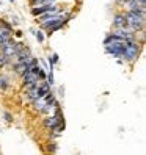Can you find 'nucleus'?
Wrapping results in <instances>:
<instances>
[{
  "label": "nucleus",
  "mask_w": 146,
  "mask_h": 155,
  "mask_svg": "<svg viewBox=\"0 0 146 155\" xmlns=\"http://www.w3.org/2000/svg\"><path fill=\"white\" fill-rule=\"evenodd\" d=\"M124 45H126V49H124L123 58L127 60V61H131V63L138 60L141 49H140V44L137 42V39H126L124 41Z\"/></svg>",
  "instance_id": "nucleus-1"
},
{
  "label": "nucleus",
  "mask_w": 146,
  "mask_h": 155,
  "mask_svg": "<svg viewBox=\"0 0 146 155\" xmlns=\"http://www.w3.org/2000/svg\"><path fill=\"white\" fill-rule=\"evenodd\" d=\"M0 49H2V53L6 57V60H11L13 57H16V42L13 41V38L3 42L0 45Z\"/></svg>",
  "instance_id": "nucleus-2"
},
{
  "label": "nucleus",
  "mask_w": 146,
  "mask_h": 155,
  "mask_svg": "<svg viewBox=\"0 0 146 155\" xmlns=\"http://www.w3.org/2000/svg\"><path fill=\"white\" fill-rule=\"evenodd\" d=\"M53 10H58V6H55V3H50V5H39V6H33V8H32V14H33V16H39V14H42V13L53 11Z\"/></svg>",
  "instance_id": "nucleus-3"
},
{
  "label": "nucleus",
  "mask_w": 146,
  "mask_h": 155,
  "mask_svg": "<svg viewBox=\"0 0 146 155\" xmlns=\"http://www.w3.org/2000/svg\"><path fill=\"white\" fill-rule=\"evenodd\" d=\"M124 8H127L129 11H141V13H144L146 11V5H141L140 2H137V0H126V3L123 5Z\"/></svg>",
  "instance_id": "nucleus-4"
},
{
  "label": "nucleus",
  "mask_w": 146,
  "mask_h": 155,
  "mask_svg": "<svg viewBox=\"0 0 146 155\" xmlns=\"http://www.w3.org/2000/svg\"><path fill=\"white\" fill-rule=\"evenodd\" d=\"M113 27L115 28H126L127 27V19L124 14H115L113 17Z\"/></svg>",
  "instance_id": "nucleus-5"
},
{
  "label": "nucleus",
  "mask_w": 146,
  "mask_h": 155,
  "mask_svg": "<svg viewBox=\"0 0 146 155\" xmlns=\"http://www.w3.org/2000/svg\"><path fill=\"white\" fill-rule=\"evenodd\" d=\"M50 91V85L46 81V83H42V85H38V99L39 97H44L46 94H47Z\"/></svg>",
  "instance_id": "nucleus-6"
},
{
  "label": "nucleus",
  "mask_w": 146,
  "mask_h": 155,
  "mask_svg": "<svg viewBox=\"0 0 146 155\" xmlns=\"http://www.w3.org/2000/svg\"><path fill=\"white\" fill-rule=\"evenodd\" d=\"M8 86H10V83H8V78L0 75V89H2V91H6Z\"/></svg>",
  "instance_id": "nucleus-7"
},
{
  "label": "nucleus",
  "mask_w": 146,
  "mask_h": 155,
  "mask_svg": "<svg viewBox=\"0 0 146 155\" xmlns=\"http://www.w3.org/2000/svg\"><path fill=\"white\" fill-rule=\"evenodd\" d=\"M35 35H36V39H38L39 42H42V41H44V35H42L41 31H35Z\"/></svg>",
  "instance_id": "nucleus-8"
},
{
  "label": "nucleus",
  "mask_w": 146,
  "mask_h": 155,
  "mask_svg": "<svg viewBox=\"0 0 146 155\" xmlns=\"http://www.w3.org/2000/svg\"><path fill=\"white\" fill-rule=\"evenodd\" d=\"M8 60H6V57L3 55V53H0V68L2 66H5V63H6Z\"/></svg>",
  "instance_id": "nucleus-9"
},
{
  "label": "nucleus",
  "mask_w": 146,
  "mask_h": 155,
  "mask_svg": "<svg viewBox=\"0 0 146 155\" xmlns=\"http://www.w3.org/2000/svg\"><path fill=\"white\" fill-rule=\"evenodd\" d=\"M36 74H38V77H39V80H44V78H46V74H44V71H42L41 68L38 69V72H36Z\"/></svg>",
  "instance_id": "nucleus-10"
},
{
  "label": "nucleus",
  "mask_w": 146,
  "mask_h": 155,
  "mask_svg": "<svg viewBox=\"0 0 146 155\" xmlns=\"http://www.w3.org/2000/svg\"><path fill=\"white\" fill-rule=\"evenodd\" d=\"M5 119H6L8 122H11V121H13V119H11V114H10V113H5Z\"/></svg>",
  "instance_id": "nucleus-11"
},
{
  "label": "nucleus",
  "mask_w": 146,
  "mask_h": 155,
  "mask_svg": "<svg viewBox=\"0 0 146 155\" xmlns=\"http://www.w3.org/2000/svg\"><path fill=\"white\" fill-rule=\"evenodd\" d=\"M116 3H118V5H121V6H123V5L126 3V0H116Z\"/></svg>",
  "instance_id": "nucleus-12"
},
{
  "label": "nucleus",
  "mask_w": 146,
  "mask_h": 155,
  "mask_svg": "<svg viewBox=\"0 0 146 155\" xmlns=\"http://www.w3.org/2000/svg\"><path fill=\"white\" fill-rule=\"evenodd\" d=\"M137 2H140L141 5H146V0H137Z\"/></svg>",
  "instance_id": "nucleus-13"
},
{
  "label": "nucleus",
  "mask_w": 146,
  "mask_h": 155,
  "mask_svg": "<svg viewBox=\"0 0 146 155\" xmlns=\"http://www.w3.org/2000/svg\"><path fill=\"white\" fill-rule=\"evenodd\" d=\"M10 2H14V0H10Z\"/></svg>",
  "instance_id": "nucleus-14"
}]
</instances>
